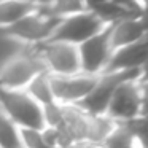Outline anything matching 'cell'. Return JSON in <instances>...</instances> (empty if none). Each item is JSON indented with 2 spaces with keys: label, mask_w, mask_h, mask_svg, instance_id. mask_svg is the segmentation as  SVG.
<instances>
[{
  "label": "cell",
  "mask_w": 148,
  "mask_h": 148,
  "mask_svg": "<svg viewBox=\"0 0 148 148\" xmlns=\"http://www.w3.org/2000/svg\"><path fill=\"white\" fill-rule=\"evenodd\" d=\"M147 103V78L145 73L137 80L124 81L115 89L107 108V116L115 123H126L134 118H145Z\"/></svg>",
  "instance_id": "6da1fadb"
},
{
  "label": "cell",
  "mask_w": 148,
  "mask_h": 148,
  "mask_svg": "<svg viewBox=\"0 0 148 148\" xmlns=\"http://www.w3.org/2000/svg\"><path fill=\"white\" fill-rule=\"evenodd\" d=\"M61 19L62 18H58L49 13L46 7L35 8L32 13L24 16L23 19L2 29V32L11 38L26 42L29 45H38V43L48 42Z\"/></svg>",
  "instance_id": "7a4b0ae2"
},
{
  "label": "cell",
  "mask_w": 148,
  "mask_h": 148,
  "mask_svg": "<svg viewBox=\"0 0 148 148\" xmlns=\"http://www.w3.org/2000/svg\"><path fill=\"white\" fill-rule=\"evenodd\" d=\"M145 73V69L142 70H131V72H115V73H102L97 77L96 86L92 88L89 94L77 103L75 107L81 110L83 113L91 116L96 115H105L108 103L112 100V96L115 89L124 81L137 80L138 77Z\"/></svg>",
  "instance_id": "3957f363"
},
{
  "label": "cell",
  "mask_w": 148,
  "mask_h": 148,
  "mask_svg": "<svg viewBox=\"0 0 148 148\" xmlns=\"http://www.w3.org/2000/svg\"><path fill=\"white\" fill-rule=\"evenodd\" d=\"M0 107L5 115L19 129H38L45 127L42 116V107L30 99L26 91H7L0 89Z\"/></svg>",
  "instance_id": "277c9868"
},
{
  "label": "cell",
  "mask_w": 148,
  "mask_h": 148,
  "mask_svg": "<svg viewBox=\"0 0 148 148\" xmlns=\"http://www.w3.org/2000/svg\"><path fill=\"white\" fill-rule=\"evenodd\" d=\"M40 56L45 70L56 77H72L81 73L77 46L61 42H43L32 45Z\"/></svg>",
  "instance_id": "5b68a950"
},
{
  "label": "cell",
  "mask_w": 148,
  "mask_h": 148,
  "mask_svg": "<svg viewBox=\"0 0 148 148\" xmlns=\"http://www.w3.org/2000/svg\"><path fill=\"white\" fill-rule=\"evenodd\" d=\"M105 26L107 24L100 21L92 11L86 10L77 14H70L67 18H62L48 42H61L78 46L92 35L99 34Z\"/></svg>",
  "instance_id": "8992f818"
},
{
  "label": "cell",
  "mask_w": 148,
  "mask_h": 148,
  "mask_svg": "<svg viewBox=\"0 0 148 148\" xmlns=\"http://www.w3.org/2000/svg\"><path fill=\"white\" fill-rule=\"evenodd\" d=\"M40 72H46L45 65L32 46L29 53L10 59L0 69V89L24 91L30 80Z\"/></svg>",
  "instance_id": "52a82bcc"
},
{
  "label": "cell",
  "mask_w": 148,
  "mask_h": 148,
  "mask_svg": "<svg viewBox=\"0 0 148 148\" xmlns=\"http://www.w3.org/2000/svg\"><path fill=\"white\" fill-rule=\"evenodd\" d=\"M77 49L80 56L81 73L92 75V77L102 75L113 53L110 43V24H107L99 34L78 45Z\"/></svg>",
  "instance_id": "ba28073f"
},
{
  "label": "cell",
  "mask_w": 148,
  "mask_h": 148,
  "mask_svg": "<svg viewBox=\"0 0 148 148\" xmlns=\"http://www.w3.org/2000/svg\"><path fill=\"white\" fill-rule=\"evenodd\" d=\"M97 77L86 73H78L72 77H56L49 75V84L54 102L64 107H72L80 103L96 86Z\"/></svg>",
  "instance_id": "9c48e42d"
},
{
  "label": "cell",
  "mask_w": 148,
  "mask_h": 148,
  "mask_svg": "<svg viewBox=\"0 0 148 148\" xmlns=\"http://www.w3.org/2000/svg\"><path fill=\"white\" fill-rule=\"evenodd\" d=\"M147 38L140 40L137 43H132V45L123 46V48H116L113 49L103 73L142 70L147 65Z\"/></svg>",
  "instance_id": "30bf717a"
},
{
  "label": "cell",
  "mask_w": 148,
  "mask_h": 148,
  "mask_svg": "<svg viewBox=\"0 0 148 148\" xmlns=\"http://www.w3.org/2000/svg\"><path fill=\"white\" fill-rule=\"evenodd\" d=\"M143 38H147L145 14L126 18V19L110 24V43L113 49L137 43Z\"/></svg>",
  "instance_id": "8fae6325"
},
{
  "label": "cell",
  "mask_w": 148,
  "mask_h": 148,
  "mask_svg": "<svg viewBox=\"0 0 148 148\" xmlns=\"http://www.w3.org/2000/svg\"><path fill=\"white\" fill-rule=\"evenodd\" d=\"M35 10L34 5H29L21 0H0V29L14 24Z\"/></svg>",
  "instance_id": "7c38bea8"
},
{
  "label": "cell",
  "mask_w": 148,
  "mask_h": 148,
  "mask_svg": "<svg viewBox=\"0 0 148 148\" xmlns=\"http://www.w3.org/2000/svg\"><path fill=\"white\" fill-rule=\"evenodd\" d=\"M115 126L116 123L107 115H96V116L88 115V131L84 142L102 145L105 142V138L112 134Z\"/></svg>",
  "instance_id": "4fadbf2b"
},
{
  "label": "cell",
  "mask_w": 148,
  "mask_h": 148,
  "mask_svg": "<svg viewBox=\"0 0 148 148\" xmlns=\"http://www.w3.org/2000/svg\"><path fill=\"white\" fill-rule=\"evenodd\" d=\"M26 94L34 99L40 107H45L48 103L54 102V97L51 92V84H49V73L48 72H40L30 80V83L26 86Z\"/></svg>",
  "instance_id": "5bb4252c"
},
{
  "label": "cell",
  "mask_w": 148,
  "mask_h": 148,
  "mask_svg": "<svg viewBox=\"0 0 148 148\" xmlns=\"http://www.w3.org/2000/svg\"><path fill=\"white\" fill-rule=\"evenodd\" d=\"M62 124L70 131L75 143L86 140V131H88V115L83 113L78 107H65L64 108V121Z\"/></svg>",
  "instance_id": "9a60e30c"
},
{
  "label": "cell",
  "mask_w": 148,
  "mask_h": 148,
  "mask_svg": "<svg viewBox=\"0 0 148 148\" xmlns=\"http://www.w3.org/2000/svg\"><path fill=\"white\" fill-rule=\"evenodd\" d=\"M0 148H23L19 127L5 115L0 107Z\"/></svg>",
  "instance_id": "2e32d148"
},
{
  "label": "cell",
  "mask_w": 148,
  "mask_h": 148,
  "mask_svg": "<svg viewBox=\"0 0 148 148\" xmlns=\"http://www.w3.org/2000/svg\"><path fill=\"white\" fill-rule=\"evenodd\" d=\"M132 145H135V140L132 137V134L129 132V129L123 123H116L115 129L105 138L102 147L103 148H131Z\"/></svg>",
  "instance_id": "e0dca14e"
},
{
  "label": "cell",
  "mask_w": 148,
  "mask_h": 148,
  "mask_svg": "<svg viewBox=\"0 0 148 148\" xmlns=\"http://www.w3.org/2000/svg\"><path fill=\"white\" fill-rule=\"evenodd\" d=\"M46 8L49 13L58 18H67L70 14L86 11L83 0H51V5Z\"/></svg>",
  "instance_id": "ac0fdd59"
},
{
  "label": "cell",
  "mask_w": 148,
  "mask_h": 148,
  "mask_svg": "<svg viewBox=\"0 0 148 148\" xmlns=\"http://www.w3.org/2000/svg\"><path fill=\"white\" fill-rule=\"evenodd\" d=\"M64 105L58 102H51L48 105L42 107V116L45 127H58L64 121Z\"/></svg>",
  "instance_id": "d6986e66"
},
{
  "label": "cell",
  "mask_w": 148,
  "mask_h": 148,
  "mask_svg": "<svg viewBox=\"0 0 148 148\" xmlns=\"http://www.w3.org/2000/svg\"><path fill=\"white\" fill-rule=\"evenodd\" d=\"M19 137L23 148H48L38 129H19Z\"/></svg>",
  "instance_id": "ffe728a7"
},
{
  "label": "cell",
  "mask_w": 148,
  "mask_h": 148,
  "mask_svg": "<svg viewBox=\"0 0 148 148\" xmlns=\"http://www.w3.org/2000/svg\"><path fill=\"white\" fill-rule=\"evenodd\" d=\"M21 2L34 5L35 8H45V7H49V5H51V0H21Z\"/></svg>",
  "instance_id": "44dd1931"
},
{
  "label": "cell",
  "mask_w": 148,
  "mask_h": 148,
  "mask_svg": "<svg viewBox=\"0 0 148 148\" xmlns=\"http://www.w3.org/2000/svg\"><path fill=\"white\" fill-rule=\"evenodd\" d=\"M103 2H105V0H83L86 10H89V11H92L94 8H97L99 5H102Z\"/></svg>",
  "instance_id": "7402d4cb"
},
{
  "label": "cell",
  "mask_w": 148,
  "mask_h": 148,
  "mask_svg": "<svg viewBox=\"0 0 148 148\" xmlns=\"http://www.w3.org/2000/svg\"><path fill=\"white\" fill-rule=\"evenodd\" d=\"M75 148H103V147L97 143H91V142H80V143L75 145Z\"/></svg>",
  "instance_id": "603a6c76"
},
{
  "label": "cell",
  "mask_w": 148,
  "mask_h": 148,
  "mask_svg": "<svg viewBox=\"0 0 148 148\" xmlns=\"http://www.w3.org/2000/svg\"><path fill=\"white\" fill-rule=\"evenodd\" d=\"M137 3H138V5H140V7L145 10V5H147V0H137Z\"/></svg>",
  "instance_id": "cb8c5ba5"
},
{
  "label": "cell",
  "mask_w": 148,
  "mask_h": 148,
  "mask_svg": "<svg viewBox=\"0 0 148 148\" xmlns=\"http://www.w3.org/2000/svg\"><path fill=\"white\" fill-rule=\"evenodd\" d=\"M56 148H75V145L73 147H56Z\"/></svg>",
  "instance_id": "d4e9b609"
},
{
  "label": "cell",
  "mask_w": 148,
  "mask_h": 148,
  "mask_svg": "<svg viewBox=\"0 0 148 148\" xmlns=\"http://www.w3.org/2000/svg\"><path fill=\"white\" fill-rule=\"evenodd\" d=\"M131 148H142V147H138V145H137V143H135V145H132V147H131Z\"/></svg>",
  "instance_id": "484cf974"
}]
</instances>
